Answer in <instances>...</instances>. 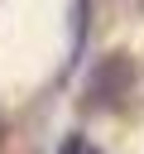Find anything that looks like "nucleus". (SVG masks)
<instances>
[{"label":"nucleus","mask_w":144,"mask_h":154,"mask_svg":"<svg viewBox=\"0 0 144 154\" xmlns=\"http://www.w3.org/2000/svg\"><path fill=\"white\" fill-rule=\"evenodd\" d=\"M58 154H96V149H91V144H86L82 135H72V140H67V144H62Z\"/></svg>","instance_id":"f03ea898"},{"label":"nucleus","mask_w":144,"mask_h":154,"mask_svg":"<svg viewBox=\"0 0 144 154\" xmlns=\"http://www.w3.org/2000/svg\"><path fill=\"white\" fill-rule=\"evenodd\" d=\"M130 87H134V63H130L125 53H110V58L91 72V101L115 106V101H120V91H130Z\"/></svg>","instance_id":"f257e3e1"}]
</instances>
